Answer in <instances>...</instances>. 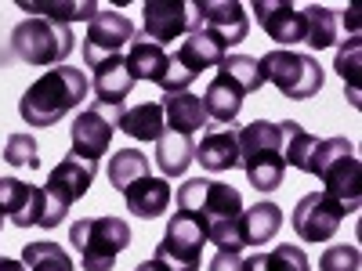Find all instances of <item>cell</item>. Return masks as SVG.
<instances>
[{
    "instance_id": "cell-5",
    "label": "cell",
    "mask_w": 362,
    "mask_h": 271,
    "mask_svg": "<svg viewBox=\"0 0 362 271\" xmlns=\"http://www.w3.org/2000/svg\"><path fill=\"white\" fill-rule=\"evenodd\" d=\"M69 243L83 271H112L116 257L131 246V224L124 217H80L69 224Z\"/></svg>"
},
{
    "instance_id": "cell-24",
    "label": "cell",
    "mask_w": 362,
    "mask_h": 271,
    "mask_svg": "<svg viewBox=\"0 0 362 271\" xmlns=\"http://www.w3.org/2000/svg\"><path fill=\"white\" fill-rule=\"evenodd\" d=\"M163 119H167V131L174 134H196L199 127H206V109H203V98L189 95V90H181V95H167L163 102Z\"/></svg>"
},
{
    "instance_id": "cell-6",
    "label": "cell",
    "mask_w": 362,
    "mask_h": 271,
    "mask_svg": "<svg viewBox=\"0 0 362 271\" xmlns=\"http://www.w3.org/2000/svg\"><path fill=\"white\" fill-rule=\"evenodd\" d=\"M76 47V37L69 33V25H58L47 18L29 15L11 29V54L25 66H58L66 62Z\"/></svg>"
},
{
    "instance_id": "cell-19",
    "label": "cell",
    "mask_w": 362,
    "mask_h": 271,
    "mask_svg": "<svg viewBox=\"0 0 362 271\" xmlns=\"http://www.w3.org/2000/svg\"><path fill=\"white\" fill-rule=\"evenodd\" d=\"M131 73L124 66V54L105 58L102 66H95V80H90V90H95V105L105 109H127V95H131Z\"/></svg>"
},
{
    "instance_id": "cell-16",
    "label": "cell",
    "mask_w": 362,
    "mask_h": 271,
    "mask_svg": "<svg viewBox=\"0 0 362 271\" xmlns=\"http://www.w3.org/2000/svg\"><path fill=\"white\" fill-rule=\"evenodd\" d=\"M250 11L257 15L261 29L279 47L290 51L293 44H305V22H300V11L290 4V0H254Z\"/></svg>"
},
{
    "instance_id": "cell-9",
    "label": "cell",
    "mask_w": 362,
    "mask_h": 271,
    "mask_svg": "<svg viewBox=\"0 0 362 271\" xmlns=\"http://www.w3.org/2000/svg\"><path fill=\"white\" fill-rule=\"evenodd\" d=\"M203 243H206V235L199 231V224L189 221L185 214H174L167 231H163V239L156 243L153 260H160L167 271H199Z\"/></svg>"
},
{
    "instance_id": "cell-27",
    "label": "cell",
    "mask_w": 362,
    "mask_h": 271,
    "mask_svg": "<svg viewBox=\"0 0 362 271\" xmlns=\"http://www.w3.org/2000/svg\"><path fill=\"white\" fill-rule=\"evenodd\" d=\"M192 159H196V141L189 134L163 131V138L156 141V167H160V174L163 177H181Z\"/></svg>"
},
{
    "instance_id": "cell-37",
    "label": "cell",
    "mask_w": 362,
    "mask_h": 271,
    "mask_svg": "<svg viewBox=\"0 0 362 271\" xmlns=\"http://www.w3.org/2000/svg\"><path fill=\"white\" fill-rule=\"evenodd\" d=\"M210 271H243V257H239V250H218L210 260Z\"/></svg>"
},
{
    "instance_id": "cell-12",
    "label": "cell",
    "mask_w": 362,
    "mask_h": 271,
    "mask_svg": "<svg viewBox=\"0 0 362 271\" xmlns=\"http://www.w3.org/2000/svg\"><path fill=\"white\" fill-rule=\"evenodd\" d=\"M192 29L218 37L225 47H235L247 40V8L235 4V0H192Z\"/></svg>"
},
{
    "instance_id": "cell-35",
    "label": "cell",
    "mask_w": 362,
    "mask_h": 271,
    "mask_svg": "<svg viewBox=\"0 0 362 271\" xmlns=\"http://www.w3.org/2000/svg\"><path fill=\"white\" fill-rule=\"evenodd\" d=\"M337 73L348 80V98H351V105L358 109L362 102H358V40H355V37L337 51Z\"/></svg>"
},
{
    "instance_id": "cell-31",
    "label": "cell",
    "mask_w": 362,
    "mask_h": 271,
    "mask_svg": "<svg viewBox=\"0 0 362 271\" xmlns=\"http://www.w3.org/2000/svg\"><path fill=\"white\" fill-rule=\"evenodd\" d=\"M300 22H305V44L322 51V47H334L337 40V15L322 8V4H308L300 8Z\"/></svg>"
},
{
    "instance_id": "cell-33",
    "label": "cell",
    "mask_w": 362,
    "mask_h": 271,
    "mask_svg": "<svg viewBox=\"0 0 362 271\" xmlns=\"http://www.w3.org/2000/svg\"><path fill=\"white\" fill-rule=\"evenodd\" d=\"M225 76H232L239 87L247 90V95H254V90H261L264 83V73H261V62L250 54H225L221 58V66H218Z\"/></svg>"
},
{
    "instance_id": "cell-21",
    "label": "cell",
    "mask_w": 362,
    "mask_h": 271,
    "mask_svg": "<svg viewBox=\"0 0 362 271\" xmlns=\"http://www.w3.org/2000/svg\"><path fill=\"white\" fill-rule=\"evenodd\" d=\"M170 185H167V177H138L134 185H127V192H124V199H127V210L134 217H141V221H153V217H160V214H167V206H170Z\"/></svg>"
},
{
    "instance_id": "cell-10",
    "label": "cell",
    "mask_w": 362,
    "mask_h": 271,
    "mask_svg": "<svg viewBox=\"0 0 362 271\" xmlns=\"http://www.w3.org/2000/svg\"><path fill=\"white\" fill-rule=\"evenodd\" d=\"M124 109H105V105H90L83 112H76L69 138H73V156L83 163H98L109 145H112V131H116V119Z\"/></svg>"
},
{
    "instance_id": "cell-38",
    "label": "cell",
    "mask_w": 362,
    "mask_h": 271,
    "mask_svg": "<svg viewBox=\"0 0 362 271\" xmlns=\"http://www.w3.org/2000/svg\"><path fill=\"white\" fill-rule=\"evenodd\" d=\"M0 271H25L22 260H11V257H0Z\"/></svg>"
},
{
    "instance_id": "cell-40",
    "label": "cell",
    "mask_w": 362,
    "mask_h": 271,
    "mask_svg": "<svg viewBox=\"0 0 362 271\" xmlns=\"http://www.w3.org/2000/svg\"><path fill=\"white\" fill-rule=\"evenodd\" d=\"M344 25H348V29H358V15H355V8L344 11Z\"/></svg>"
},
{
    "instance_id": "cell-15",
    "label": "cell",
    "mask_w": 362,
    "mask_h": 271,
    "mask_svg": "<svg viewBox=\"0 0 362 271\" xmlns=\"http://www.w3.org/2000/svg\"><path fill=\"white\" fill-rule=\"evenodd\" d=\"M44 217V188H33L18 177H0V224L11 221L15 228H40Z\"/></svg>"
},
{
    "instance_id": "cell-8",
    "label": "cell",
    "mask_w": 362,
    "mask_h": 271,
    "mask_svg": "<svg viewBox=\"0 0 362 271\" xmlns=\"http://www.w3.org/2000/svg\"><path fill=\"white\" fill-rule=\"evenodd\" d=\"M95 174H98V163H83L76 156H66L51 170L47 185H44V217H40L44 231H51V228H58L66 221L69 206L76 199H83L87 188L95 185Z\"/></svg>"
},
{
    "instance_id": "cell-17",
    "label": "cell",
    "mask_w": 362,
    "mask_h": 271,
    "mask_svg": "<svg viewBox=\"0 0 362 271\" xmlns=\"http://www.w3.org/2000/svg\"><path fill=\"white\" fill-rule=\"evenodd\" d=\"M124 66L131 73V80H148V83H160L167 90V80H170V54L153 44L148 37L134 33V40L127 44V54H124Z\"/></svg>"
},
{
    "instance_id": "cell-25",
    "label": "cell",
    "mask_w": 362,
    "mask_h": 271,
    "mask_svg": "<svg viewBox=\"0 0 362 271\" xmlns=\"http://www.w3.org/2000/svg\"><path fill=\"white\" fill-rule=\"evenodd\" d=\"M116 127L124 131L127 138L134 141H160L163 131H167V119H163V105L160 102H141V105H131L119 112Z\"/></svg>"
},
{
    "instance_id": "cell-29",
    "label": "cell",
    "mask_w": 362,
    "mask_h": 271,
    "mask_svg": "<svg viewBox=\"0 0 362 271\" xmlns=\"http://www.w3.org/2000/svg\"><path fill=\"white\" fill-rule=\"evenodd\" d=\"M243 271H312V260L300 246L279 243L264 253H254L250 260H243Z\"/></svg>"
},
{
    "instance_id": "cell-4",
    "label": "cell",
    "mask_w": 362,
    "mask_h": 271,
    "mask_svg": "<svg viewBox=\"0 0 362 271\" xmlns=\"http://www.w3.org/2000/svg\"><path fill=\"white\" fill-rule=\"evenodd\" d=\"M308 174H315L322 181V195H329L334 203H341L348 214L358 210L362 199V163L355 159V148L348 138H322L315 145V156Z\"/></svg>"
},
{
    "instance_id": "cell-28",
    "label": "cell",
    "mask_w": 362,
    "mask_h": 271,
    "mask_svg": "<svg viewBox=\"0 0 362 271\" xmlns=\"http://www.w3.org/2000/svg\"><path fill=\"white\" fill-rule=\"evenodd\" d=\"M279 131H283V163H286V167H293V170H300V174H308L319 138H315V134H308L305 127L297 124V119H283Z\"/></svg>"
},
{
    "instance_id": "cell-30",
    "label": "cell",
    "mask_w": 362,
    "mask_h": 271,
    "mask_svg": "<svg viewBox=\"0 0 362 271\" xmlns=\"http://www.w3.org/2000/svg\"><path fill=\"white\" fill-rule=\"evenodd\" d=\"M105 174L116 192H127V185H134L138 177H148V156L138 148H116V156H109Z\"/></svg>"
},
{
    "instance_id": "cell-34",
    "label": "cell",
    "mask_w": 362,
    "mask_h": 271,
    "mask_svg": "<svg viewBox=\"0 0 362 271\" xmlns=\"http://www.w3.org/2000/svg\"><path fill=\"white\" fill-rule=\"evenodd\" d=\"M4 159H8L11 167H29V170H37V167H40L37 138H33V134H11L8 145H4Z\"/></svg>"
},
{
    "instance_id": "cell-2",
    "label": "cell",
    "mask_w": 362,
    "mask_h": 271,
    "mask_svg": "<svg viewBox=\"0 0 362 271\" xmlns=\"http://www.w3.org/2000/svg\"><path fill=\"white\" fill-rule=\"evenodd\" d=\"M83 98H87V73L58 66V69H47L37 83H29V90L18 102V116L29 127H54Z\"/></svg>"
},
{
    "instance_id": "cell-32",
    "label": "cell",
    "mask_w": 362,
    "mask_h": 271,
    "mask_svg": "<svg viewBox=\"0 0 362 271\" xmlns=\"http://www.w3.org/2000/svg\"><path fill=\"white\" fill-rule=\"evenodd\" d=\"M22 264H25V271H76L73 257L58 243H47V239L44 243H25Z\"/></svg>"
},
{
    "instance_id": "cell-23",
    "label": "cell",
    "mask_w": 362,
    "mask_h": 271,
    "mask_svg": "<svg viewBox=\"0 0 362 271\" xmlns=\"http://www.w3.org/2000/svg\"><path fill=\"white\" fill-rule=\"evenodd\" d=\"M196 159L210 174H225L239 167V141L235 131H206L203 141L196 145Z\"/></svg>"
},
{
    "instance_id": "cell-7",
    "label": "cell",
    "mask_w": 362,
    "mask_h": 271,
    "mask_svg": "<svg viewBox=\"0 0 362 271\" xmlns=\"http://www.w3.org/2000/svg\"><path fill=\"white\" fill-rule=\"evenodd\" d=\"M257 62H261L264 83H276L279 95L290 98V102L315 98L322 90V66H319V58H312V54L276 47V51H268L264 58H257Z\"/></svg>"
},
{
    "instance_id": "cell-13",
    "label": "cell",
    "mask_w": 362,
    "mask_h": 271,
    "mask_svg": "<svg viewBox=\"0 0 362 271\" xmlns=\"http://www.w3.org/2000/svg\"><path fill=\"white\" fill-rule=\"evenodd\" d=\"M344 217H348V210L341 203H334L322 192H312V195H305L297 203L290 224L300 235V243H329Z\"/></svg>"
},
{
    "instance_id": "cell-18",
    "label": "cell",
    "mask_w": 362,
    "mask_h": 271,
    "mask_svg": "<svg viewBox=\"0 0 362 271\" xmlns=\"http://www.w3.org/2000/svg\"><path fill=\"white\" fill-rule=\"evenodd\" d=\"M279 228H283V210L276 203L261 199L254 206H243L235 235H239V246H264L279 235Z\"/></svg>"
},
{
    "instance_id": "cell-1",
    "label": "cell",
    "mask_w": 362,
    "mask_h": 271,
    "mask_svg": "<svg viewBox=\"0 0 362 271\" xmlns=\"http://www.w3.org/2000/svg\"><path fill=\"white\" fill-rule=\"evenodd\" d=\"M177 214L196 221L199 231L206 235V243H218V250H243L235 235L239 214H243V195L225 181L189 177L177 188Z\"/></svg>"
},
{
    "instance_id": "cell-11",
    "label": "cell",
    "mask_w": 362,
    "mask_h": 271,
    "mask_svg": "<svg viewBox=\"0 0 362 271\" xmlns=\"http://www.w3.org/2000/svg\"><path fill=\"white\" fill-rule=\"evenodd\" d=\"M134 40V22L119 11H105L98 8V15L87 25V40H83V62L87 69L102 66L105 58H116L127 44Z\"/></svg>"
},
{
    "instance_id": "cell-22",
    "label": "cell",
    "mask_w": 362,
    "mask_h": 271,
    "mask_svg": "<svg viewBox=\"0 0 362 271\" xmlns=\"http://www.w3.org/2000/svg\"><path fill=\"white\" fill-rule=\"evenodd\" d=\"M243 98H247V90L239 87L232 76H225V73L218 69V76L210 80L206 95H203L206 119H218V124H232V119L239 116V109H243Z\"/></svg>"
},
{
    "instance_id": "cell-20",
    "label": "cell",
    "mask_w": 362,
    "mask_h": 271,
    "mask_svg": "<svg viewBox=\"0 0 362 271\" xmlns=\"http://www.w3.org/2000/svg\"><path fill=\"white\" fill-rule=\"evenodd\" d=\"M228 54V47L218 40V37H210L203 33V29H192V33L181 40V47L174 51V62L185 69L192 80L203 73V69H218L221 66V58Z\"/></svg>"
},
{
    "instance_id": "cell-26",
    "label": "cell",
    "mask_w": 362,
    "mask_h": 271,
    "mask_svg": "<svg viewBox=\"0 0 362 271\" xmlns=\"http://www.w3.org/2000/svg\"><path fill=\"white\" fill-rule=\"evenodd\" d=\"M22 11H33L37 18L69 25V22H90L98 15L95 0H18Z\"/></svg>"
},
{
    "instance_id": "cell-36",
    "label": "cell",
    "mask_w": 362,
    "mask_h": 271,
    "mask_svg": "<svg viewBox=\"0 0 362 271\" xmlns=\"http://www.w3.org/2000/svg\"><path fill=\"white\" fill-rule=\"evenodd\" d=\"M362 253L358 246H326L319 257V271H358Z\"/></svg>"
},
{
    "instance_id": "cell-3",
    "label": "cell",
    "mask_w": 362,
    "mask_h": 271,
    "mask_svg": "<svg viewBox=\"0 0 362 271\" xmlns=\"http://www.w3.org/2000/svg\"><path fill=\"white\" fill-rule=\"evenodd\" d=\"M239 141V167L247 170V181L257 192H276L286 177V163H283V131L279 124L268 119H254V124L235 131Z\"/></svg>"
},
{
    "instance_id": "cell-39",
    "label": "cell",
    "mask_w": 362,
    "mask_h": 271,
    "mask_svg": "<svg viewBox=\"0 0 362 271\" xmlns=\"http://www.w3.org/2000/svg\"><path fill=\"white\" fill-rule=\"evenodd\" d=\"M134 271H167V267H163L160 260H141V264H138Z\"/></svg>"
},
{
    "instance_id": "cell-14",
    "label": "cell",
    "mask_w": 362,
    "mask_h": 271,
    "mask_svg": "<svg viewBox=\"0 0 362 271\" xmlns=\"http://www.w3.org/2000/svg\"><path fill=\"white\" fill-rule=\"evenodd\" d=\"M141 11H145L141 37H148L160 47L192 33V4L189 0H145Z\"/></svg>"
}]
</instances>
